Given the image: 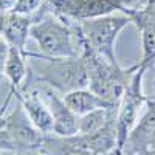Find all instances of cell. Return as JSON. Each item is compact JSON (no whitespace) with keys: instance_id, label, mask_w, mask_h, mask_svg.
<instances>
[{"instance_id":"18","label":"cell","mask_w":155,"mask_h":155,"mask_svg":"<svg viewBox=\"0 0 155 155\" xmlns=\"http://www.w3.org/2000/svg\"><path fill=\"white\" fill-rule=\"evenodd\" d=\"M147 147L155 149V129L150 132V135H149V138H147Z\"/></svg>"},{"instance_id":"10","label":"cell","mask_w":155,"mask_h":155,"mask_svg":"<svg viewBox=\"0 0 155 155\" xmlns=\"http://www.w3.org/2000/svg\"><path fill=\"white\" fill-rule=\"evenodd\" d=\"M25 54L22 51H19L16 47L9 45V51H8V59L5 64V76L8 78L11 90L8 93V98L5 101V104L2 107V110H5V107L8 106V102L11 101V96H14L17 93H20V90L23 88V81L28 76V65L25 61Z\"/></svg>"},{"instance_id":"3","label":"cell","mask_w":155,"mask_h":155,"mask_svg":"<svg viewBox=\"0 0 155 155\" xmlns=\"http://www.w3.org/2000/svg\"><path fill=\"white\" fill-rule=\"evenodd\" d=\"M79 30L88 47L99 56L109 59L113 64H118L115 58V41L118 34L132 23V19L127 14H107L101 17L78 20Z\"/></svg>"},{"instance_id":"8","label":"cell","mask_w":155,"mask_h":155,"mask_svg":"<svg viewBox=\"0 0 155 155\" xmlns=\"http://www.w3.org/2000/svg\"><path fill=\"white\" fill-rule=\"evenodd\" d=\"M48 99V109L53 115V134L62 138L73 137L78 134V116L68 109V106L59 98L53 90L45 92Z\"/></svg>"},{"instance_id":"9","label":"cell","mask_w":155,"mask_h":155,"mask_svg":"<svg viewBox=\"0 0 155 155\" xmlns=\"http://www.w3.org/2000/svg\"><path fill=\"white\" fill-rule=\"evenodd\" d=\"M33 25L31 16L25 14H16V12H5L3 20L0 25V34L5 37L8 45L16 47L19 51L25 54V47L30 37V28Z\"/></svg>"},{"instance_id":"12","label":"cell","mask_w":155,"mask_h":155,"mask_svg":"<svg viewBox=\"0 0 155 155\" xmlns=\"http://www.w3.org/2000/svg\"><path fill=\"white\" fill-rule=\"evenodd\" d=\"M146 104H147V110L141 116L140 123L132 129V132L129 134V138L126 141V143L132 146L134 153L143 149H147V138L150 132L155 129V101L147 98Z\"/></svg>"},{"instance_id":"16","label":"cell","mask_w":155,"mask_h":155,"mask_svg":"<svg viewBox=\"0 0 155 155\" xmlns=\"http://www.w3.org/2000/svg\"><path fill=\"white\" fill-rule=\"evenodd\" d=\"M113 2L118 5L120 11L126 14V11H127V9H134L135 5H137L138 2H141V0H113Z\"/></svg>"},{"instance_id":"6","label":"cell","mask_w":155,"mask_h":155,"mask_svg":"<svg viewBox=\"0 0 155 155\" xmlns=\"http://www.w3.org/2000/svg\"><path fill=\"white\" fill-rule=\"evenodd\" d=\"M65 140L76 147L92 152L93 155H109L116 150V120L109 121L104 127L93 134H76L73 137H67Z\"/></svg>"},{"instance_id":"19","label":"cell","mask_w":155,"mask_h":155,"mask_svg":"<svg viewBox=\"0 0 155 155\" xmlns=\"http://www.w3.org/2000/svg\"><path fill=\"white\" fill-rule=\"evenodd\" d=\"M134 155H155V149L147 147V149H143V150H140V152H135Z\"/></svg>"},{"instance_id":"2","label":"cell","mask_w":155,"mask_h":155,"mask_svg":"<svg viewBox=\"0 0 155 155\" xmlns=\"http://www.w3.org/2000/svg\"><path fill=\"white\" fill-rule=\"evenodd\" d=\"M25 58H34L41 61V67L36 73V79L47 82L61 93H68L73 90L88 87V73L84 59L79 58H48L39 56L31 51H25Z\"/></svg>"},{"instance_id":"13","label":"cell","mask_w":155,"mask_h":155,"mask_svg":"<svg viewBox=\"0 0 155 155\" xmlns=\"http://www.w3.org/2000/svg\"><path fill=\"white\" fill-rule=\"evenodd\" d=\"M120 107L113 109H98L87 115H82L78 118V134L79 135H88L99 130L101 127H104L109 121L116 120Z\"/></svg>"},{"instance_id":"5","label":"cell","mask_w":155,"mask_h":155,"mask_svg":"<svg viewBox=\"0 0 155 155\" xmlns=\"http://www.w3.org/2000/svg\"><path fill=\"white\" fill-rule=\"evenodd\" d=\"M53 14L68 20H85L120 11L113 0H47Z\"/></svg>"},{"instance_id":"20","label":"cell","mask_w":155,"mask_h":155,"mask_svg":"<svg viewBox=\"0 0 155 155\" xmlns=\"http://www.w3.org/2000/svg\"><path fill=\"white\" fill-rule=\"evenodd\" d=\"M34 155H45V153H44V152H42V150H41V152H36V153H34Z\"/></svg>"},{"instance_id":"4","label":"cell","mask_w":155,"mask_h":155,"mask_svg":"<svg viewBox=\"0 0 155 155\" xmlns=\"http://www.w3.org/2000/svg\"><path fill=\"white\" fill-rule=\"evenodd\" d=\"M45 135L37 130L28 118L23 106L6 116V126L0 130V150H11L16 155H34L41 152Z\"/></svg>"},{"instance_id":"1","label":"cell","mask_w":155,"mask_h":155,"mask_svg":"<svg viewBox=\"0 0 155 155\" xmlns=\"http://www.w3.org/2000/svg\"><path fill=\"white\" fill-rule=\"evenodd\" d=\"M31 19L33 25L30 28V37L37 42L44 56L79 58L82 54V48L73 33L71 22L53 14V9L47 0Z\"/></svg>"},{"instance_id":"17","label":"cell","mask_w":155,"mask_h":155,"mask_svg":"<svg viewBox=\"0 0 155 155\" xmlns=\"http://www.w3.org/2000/svg\"><path fill=\"white\" fill-rule=\"evenodd\" d=\"M16 0H0V12H9Z\"/></svg>"},{"instance_id":"7","label":"cell","mask_w":155,"mask_h":155,"mask_svg":"<svg viewBox=\"0 0 155 155\" xmlns=\"http://www.w3.org/2000/svg\"><path fill=\"white\" fill-rule=\"evenodd\" d=\"M16 96L20 99L28 118L36 126L37 130H41L44 135L53 134V115H51L48 106L41 99L37 90H28V87H25Z\"/></svg>"},{"instance_id":"14","label":"cell","mask_w":155,"mask_h":155,"mask_svg":"<svg viewBox=\"0 0 155 155\" xmlns=\"http://www.w3.org/2000/svg\"><path fill=\"white\" fill-rule=\"evenodd\" d=\"M45 3V0H16L14 6L11 12L16 14H25V16H33L41 9V6Z\"/></svg>"},{"instance_id":"11","label":"cell","mask_w":155,"mask_h":155,"mask_svg":"<svg viewBox=\"0 0 155 155\" xmlns=\"http://www.w3.org/2000/svg\"><path fill=\"white\" fill-rule=\"evenodd\" d=\"M64 102L68 106V109L76 115V116H82L87 115L93 110L98 109H113V107H120V106H112L107 101L99 98L95 95L92 90L81 88V90H73L64 95Z\"/></svg>"},{"instance_id":"15","label":"cell","mask_w":155,"mask_h":155,"mask_svg":"<svg viewBox=\"0 0 155 155\" xmlns=\"http://www.w3.org/2000/svg\"><path fill=\"white\" fill-rule=\"evenodd\" d=\"M8 51H9V45L5 41V37L0 34V84H2L5 76V64L8 59Z\"/></svg>"}]
</instances>
